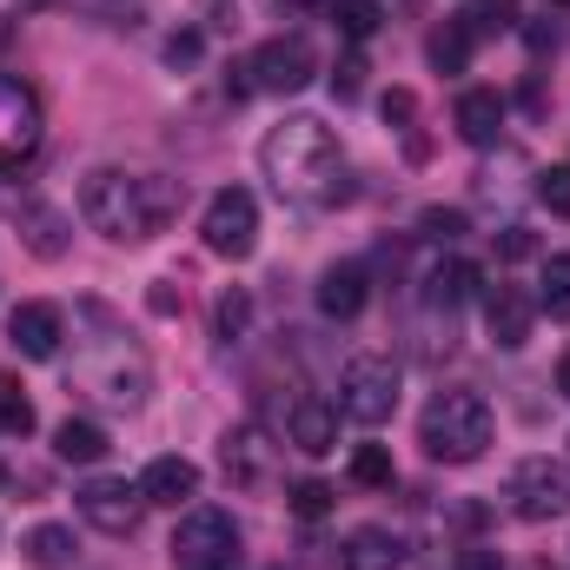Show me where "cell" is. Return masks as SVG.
<instances>
[{"label": "cell", "mask_w": 570, "mask_h": 570, "mask_svg": "<svg viewBox=\"0 0 570 570\" xmlns=\"http://www.w3.org/2000/svg\"><path fill=\"white\" fill-rule=\"evenodd\" d=\"M186 206V186L166 173H127V166H94L80 179V219L114 239V246H146L153 233H166Z\"/></svg>", "instance_id": "1"}, {"label": "cell", "mask_w": 570, "mask_h": 570, "mask_svg": "<svg viewBox=\"0 0 570 570\" xmlns=\"http://www.w3.org/2000/svg\"><path fill=\"white\" fill-rule=\"evenodd\" d=\"M259 166L279 186V199H292V206H338L352 193L345 186V146H338V134L325 120H312V114L279 120L259 140Z\"/></svg>", "instance_id": "2"}, {"label": "cell", "mask_w": 570, "mask_h": 570, "mask_svg": "<svg viewBox=\"0 0 570 570\" xmlns=\"http://www.w3.org/2000/svg\"><path fill=\"white\" fill-rule=\"evenodd\" d=\"M87 312H94V325H100V338H87L80 345V358H73V379L100 399V405H114V412H140L146 392H153V372H146V352L120 332V318L107 312V305H94L87 298Z\"/></svg>", "instance_id": "3"}, {"label": "cell", "mask_w": 570, "mask_h": 570, "mask_svg": "<svg viewBox=\"0 0 570 570\" xmlns=\"http://www.w3.org/2000/svg\"><path fill=\"white\" fill-rule=\"evenodd\" d=\"M419 444L438 464H478L491 444V405L478 392H438L419 419Z\"/></svg>", "instance_id": "4"}, {"label": "cell", "mask_w": 570, "mask_h": 570, "mask_svg": "<svg viewBox=\"0 0 570 570\" xmlns=\"http://www.w3.org/2000/svg\"><path fill=\"white\" fill-rule=\"evenodd\" d=\"M166 551L179 570H239V524H233V511H213V504L186 511Z\"/></svg>", "instance_id": "5"}, {"label": "cell", "mask_w": 570, "mask_h": 570, "mask_svg": "<svg viewBox=\"0 0 570 570\" xmlns=\"http://www.w3.org/2000/svg\"><path fill=\"white\" fill-rule=\"evenodd\" d=\"M338 412H345L352 425H385V419L399 412V365L379 358V352L352 358V365L338 372Z\"/></svg>", "instance_id": "6"}, {"label": "cell", "mask_w": 570, "mask_h": 570, "mask_svg": "<svg viewBox=\"0 0 570 570\" xmlns=\"http://www.w3.org/2000/svg\"><path fill=\"white\" fill-rule=\"evenodd\" d=\"M239 67H246V87H253V94H298V87L318 73V53H312L305 33H273V40L253 47V60H239Z\"/></svg>", "instance_id": "7"}, {"label": "cell", "mask_w": 570, "mask_h": 570, "mask_svg": "<svg viewBox=\"0 0 570 570\" xmlns=\"http://www.w3.org/2000/svg\"><path fill=\"white\" fill-rule=\"evenodd\" d=\"M199 233H206V253H219V259H253V246H259V199H253L246 186L213 193Z\"/></svg>", "instance_id": "8"}, {"label": "cell", "mask_w": 570, "mask_h": 570, "mask_svg": "<svg viewBox=\"0 0 570 570\" xmlns=\"http://www.w3.org/2000/svg\"><path fill=\"white\" fill-rule=\"evenodd\" d=\"M504 498H511V511H518L524 524H551V518L570 511V471L551 464V458H524V464H511Z\"/></svg>", "instance_id": "9"}, {"label": "cell", "mask_w": 570, "mask_h": 570, "mask_svg": "<svg viewBox=\"0 0 570 570\" xmlns=\"http://www.w3.org/2000/svg\"><path fill=\"white\" fill-rule=\"evenodd\" d=\"M40 100H33V87H20V80H7L0 73V173H13V166H27L33 153H40Z\"/></svg>", "instance_id": "10"}, {"label": "cell", "mask_w": 570, "mask_h": 570, "mask_svg": "<svg viewBox=\"0 0 570 570\" xmlns=\"http://www.w3.org/2000/svg\"><path fill=\"white\" fill-rule=\"evenodd\" d=\"M140 484H127V478H94V484H80V518L100 531V538H134L140 531Z\"/></svg>", "instance_id": "11"}, {"label": "cell", "mask_w": 570, "mask_h": 570, "mask_svg": "<svg viewBox=\"0 0 570 570\" xmlns=\"http://www.w3.org/2000/svg\"><path fill=\"white\" fill-rule=\"evenodd\" d=\"M531 325H538V298H531L524 285H511V279L484 285V332H491L498 352L531 345Z\"/></svg>", "instance_id": "12"}, {"label": "cell", "mask_w": 570, "mask_h": 570, "mask_svg": "<svg viewBox=\"0 0 570 570\" xmlns=\"http://www.w3.org/2000/svg\"><path fill=\"white\" fill-rule=\"evenodd\" d=\"M7 338H13V352H20V358H60L67 318H60V305L27 298V305H13V312H7Z\"/></svg>", "instance_id": "13"}, {"label": "cell", "mask_w": 570, "mask_h": 570, "mask_svg": "<svg viewBox=\"0 0 570 570\" xmlns=\"http://www.w3.org/2000/svg\"><path fill=\"white\" fill-rule=\"evenodd\" d=\"M285 444H298L305 458H325V451L338 444V412H332L325 399L298 392V399L285 405Z\"/></svg>", "instance_id": "14"}, {"label": "cell", "mask_w": 570, "mask_h": 570, "mask_svg": "<svg viewBox=\"0 0 570 570\" xmlns=\"http://www.w3.org/2000/svg\"><path fill=\"white\" fill-rule=\"evenodd\" d=\"M140 498L146 504H166V511L193 504V498H199V464H193V458H173V451L153 458V464L140 471Z\"/></svg>", "instance_id": "15"}, {"label": "cell", "mask_w": 570, "mask_h": 570, "mask_svg": "<svg viewBox=\"0 0 570 570\" xmlns=\"http://www.w3.org/2000/svg\"><path fill=\"white\" fill-rule=\"evenodd\" d=\"M504 94H491V87H471V94H458V114H451V127H458V140L464 146H498L504 134Z\"/></svg>", "instance_id": "16"}, {"label": "cell", "mask_w": 570, "mask_h": 570, "mask_svg": "<svg viewBox=\"0 0 570 570\" xmlns=\"http://www.w3.org/2000/svg\"><path fill=\"white\" fill-rule=\"evenodd\" d=\"M365 298H372V273H365L358 259L325 266V279H318V312H325V318H358Z\"/></svg>", "instance_id": "17"}, {"label": "cell", "mask_w": 570, "mask_h": 570, "mask_svg": "<svg viewBox=\"0 0 570 570\" xmlns=\"http://www.w3.org/2000/svg\"><path fill=\"white\" fill-rule=\"evenodd\" d=\"M338 570H405V538L385 524H358L338 551Z\"/></svg>", "instance_id": "18"}, {"label": "cell", "mask_w": 570, "mask_h": 570, "mask_svg": "<svg viewBox=\"0 0 570 570\" xmlns=\"http://www.w3.org/2000/svg\"><path fill=\"white\" fill-rule=\"evenodd\" d=\"M219 464H226V478H233V484H266V471H273V444H266V431H259V425L226 431Z\"/></svg>", "instance_id": "19"}, {"label": "cell", "mask_w": 570, "mask_h": 570, "mask_svg": "<svg viewBox=\"0 0 570 570\" xmlns=\"http://www.w3.org/2000/svg\"><path fill=\"white\" fill-rule=\"evenodd\" d=\"M478 33H484V27H478L471 13H451V20L431 33V67H438V73H464L471 53H478Z\"/></svg>", "instance_id": "20"}, {"label": "cell", "mask_w": 570, "mask_h": 570, "mask_svg": "<svg viewBox=\"0 0 570 570\" xmlns=\"http://www.w3.org/2000/svg\"><path fill=\"white\" fill-rule=\"evenodd\" d=\"M471 285H478V266H471V259H438V266L425 273V305L451 318V312L471 298Z\"/></svg>", "instance_id": "21"}, {"label": "cell", "mask_w": 570, "mask_h": 570, "mask_svg": "<svg viewBox=\"0 0 570 570\" xmlns=\"http://www.w3.org/2000/svg\"><path fill=\"white\" fill-rule=\"evenodd\" d=\"M114 444H107V431L94 425V419H60L53 425V458L60 464H100Z\"/></svg>", "instance_id": "22"}, {"label": "cell", "mask_w": 570, "mask_h": 570, "mask_svg": "<svg viewBox=\"0 0 570 570\" xmlns=\"http://www.w3.org/2000/svg\"><path fill=\"white\" fill-rule=\"evenodd\" d=\"M20 239H27V253H40V259H60V253H67V219H60L53 206L27 199V206H20Z\"/></svg>", "instance_id": "23"}, {"label": "cell", "mask_w": 570, "mask_h": 570, "mask_svg": "<svg viewBox=\"0 0 570 570\" xmlns=\"http://www.w3.org/2000/svg\"><path fill=\"white\" fill-rule=\"evenodd\" d=\"M20 551H27L33 570H67L73 564V531H67V524H33V531L20 538Z\"/></svg>", "instance_id": "24"}, {"label": "cell", "mask_w": 570, "mask_h": 570, "mask_svg": "<svg viewBox=\"0 0 570 570\" xmlns=\"http://www.w3.org/2000/svg\"><path fill=\"white\" fill-rule=\"evenodd\" d=\"M246 332H253V298H246L239 285H226L219 305H213V338H219V345H239Z\"/></svg>", "instance_id": "25"}, {"label": "cell", "mask_w": 570, "mask_h": 570, "mask_svg": "<svg viewBox=\"0 0 570 570\" xmlns=\"http://www.w3.org/2000/svg\"><path fill=\"white\" fill-rule=\"evenodd\" d=\"M325 13H332V27H338L352 47H365V40L379 33V20H385V13H379V0H332Z\"/></svg>", "instance_id": "26"}, {"label": "cell", "mask_w": 570, "mask_h": 570, "mask_svg": "<svg viewBox=\"0 0 570 570\" xmlns=\"http://www.w3.org/2000/svg\"><path fill=\"white\" fill-rule=\"evenodd\" d=\"M392 478H399L392 444H358V451H352V484H365V491H392Z\"/></svg>", "instance_id": "27"}, {"label": "cell", "mask_w": 570, "mask_h": 570, "mask_svg": "<svg viewBox=\"0 0 570 570\" xmlns=\"http://www.w3.org/2000/svg\"><path fill=\"white\" fill-rule=\"evenodd\" d=\"M538 312L570 318V253H551V259H544V279H538Z\"/></svg>", "instance_id": "28"}, {"label": "cell", "mask_w": 570, "mask_h": 570, "mask_svg": "<svg viewBox=\"0 0 570 570\" xmlns=\"http://www.w3.org/2000/svg\"><path fill=\"white\" fill-rule=\"evenodd\" d=\"M33 431V405L13 379H0V438H27Z\"/></svg>", "instance_id": "29"}, {"label": "cell", "mask_w": 570, "mask_h": 570, "mask_svg": "<svg viewBox=\"0 0 570 570\" xmlns=\"http://www.w3.org/2000/svg\"><path fill=\"white\" fill-rule=\"evenodd\" d=\"M332 498H338V491H332L325 478H298V484H292V511H298V518H325Z\"/></svg>", "instance_id": "30"}, {"label": "cell", "mask_w": 570, "mask_h": 570, "mask_svg": "<svg viewBox=\"0 0 570 570\" xmlns=\"http://www.w3.org/2000/svg\"><path fill=\"white\" fill-rule=\"evenodd\" d=\"M419 233L438 239V246H451V239L464 233V213H458V206H425V213H419Z\"/></svg>", "instance_id": "31"}, {"label": "cell", "mask_w": 570, "mask_h": 570, "mask_svg": "<svg viewBox=\"0 0 570 570\" xmlns=\"http://www.w3.org/2000/svg\"><path fill=\"white\" fill-rule=\"evenodd\" d=\"M538 199H544L551 213H564V219H570V166H551V173H538Z\"/></svg>", "instance_id": "32"}, {"label": "cell", "mask_w": 570, "mask_h": 570, "mask_svg": "<svg viewBox=\"0 0 570 570\" xmlns=\"http://www.w3.org/2000/svg\"><path fill=\"white\" fill-rule=\"evenodd\" d=\"M332 94H338V100H358V94H365V60H358V53H345V60H338Z\"/></svg>", "instance_id": "33"}, {"label": "cell", "mask_w": 570, "mask_h": 570, "mask_svg": "<svg viewBox=\"0 0 570 570\" xmlns=\"http://www.w3.org/2000/svg\"><path fill=\"white\" fill-rule=\"evenodd\" d=\"M531 253H538V239H531L524 226H504V233H498V259H504V266H518V259H531Z\"/></svg>", "instance_id": "34"}, {"label": "cell", "mask_w": 570, "mask_h": 570, "mask_svg": "<svg viewBox=\"0 0 570 570\" xmlns=\"http://www.w3.org/2000/svg\"><path fill=\"white\" fill-rule=\"evenodd\" d=\"M478 27H511L518 20V0H478V7H464Z\"/></svg>", "instance_id": "35"}, {"label": "cell", "mask_w": 570, "mask_h": 570, "mask_svg": "<svg viewBox=\"0 0 570 570\" xmlns=\"http://www.w3.org/2000/svg\"><path fill=\"white\" fill-rule=\"evenodd\" d=\"M458 570H504V558L491 544H471V551H458Z\"/></svg>", "instance_id": "36"}, {"label": "cell", "mask_w": 570, "mask_h": 570, "mask_svg": "<svg viewBox=\"0 0 570 570\" xmlns=\"http://www.w3.org/2000/svg\"><path fill=\"white\" fill-rule=\"evenodd\" d=\"M166 60H173V67L199 60V33H173V40H166Z\"/></svg>", "instance_id": "37"}, {"label": "cell", "mask_w": 570, "mask_h": 570, "mask_svg": "<svg viewBox=\"0 0 570 570\" xmlns=\"http://www.w3.org/2000/svg\"><path fill=\"white\" fill-rule=\"evenodd\" d=\"M146 305H153L159 318H173V312H179V292H173V285H153V292H146Z\"/></svg>", "instance_id": "38"}, {"label": "cell", "mask_w": 570, "mask_h": 570, "mask_svg": "<svg viewBox=\"0 0 570 570\" xmlns=\"http://www.w3.org/2000/svg\"><path fill=\"white\" fill-rule=\"evenodd\" d=\"M412 114H419L412 94H385V120H412Z\"/></svg>", "instance_id": "39"}, {"label": "cell", "mask_w": 570, "mask_h": 570, "mask_svg": "<svg viewBox=\"0 0 570 570\" xmlns=\"http://www.w3.org/2000/svg\"><path fill=\"white\" fill-rule=\"evenodd\" d=\"M558 392H564V399H570V352H564V358H558Z\"/></svg>", "instance_id": "40"}, {"label": "cell", "mask_w": 570, "mask_h": 570, "mask_svg": "<svg viewBox=\"0 0 570 570\" xmlns=\"http://www.w3.org/2000/svg\"><path fill=\"white\" fill-rule=\"evenodd\" d=\"M292 7H312V0H292ZM325 7H332V0H325Z\"/></svg>", "instance_id": "41"}, {"label": "cell", "mask_w": 570, "mask_h": 570, "mask_svg": "<svg viewBox=\"0 0 570 570\" xmlns=\"http://www.w3.org/2000/svg\"><path fill=\"white\" fill-rule=\"evenodd\" d=\"M0 491H7V464H0Z\"/></svg>", "instance_id": "42"}, {"label": "cell", "mask_w": 570, "mask_h": 570, "mask_svg": "<svg viewBox=\"0 0 570 570\" xmlns=\"http://www.w3.org/2000/svg\"><path fill=\"white\" fill-rule=\"evenodd\" d=\"M551 7H570V0H551Z\"/></svg>", "instance_id": "43"}]
</instances>
